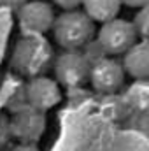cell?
<instances>
[{
    "label": "cell",
    "instance_id": "8",
    "mask_svg": "<svg viewBox=\"0 0 149 151\" xmlns=\"http://www.w3.org/2000/svg\"><path fill=\"white\" fill-rule=\"evenodd\" d=\"M27 104L39 111H49L62 100V90L56 79L47 76H35L25 83Z\"/></svg>",
    "mask_w": 149,
    "mask_h": 151
},
{
    "label": "cell",
    "instance_id": "17",
    "mask_svg": "<svg viewBox=\"0 0 149 151\" xmlns=\"http://www.w3.org/2000/svg\"><path fill=\"white\" fill-rule=\"evenodd\" d=\"M9 151H40V150H39V146L35 142H18Z\"/></svg>",
    "mask_w": 149,
    "mask_h": 151
},
{
    "label": "cell",
    "instance_id": "12",
    "mask_svg": "<svg viewBox=\"0 0 149 151\" xmlns=\"http://www.w3.org/2000/svg\"><path fill=\"white\" fill-rule=\"evenodd\" d=\"M82 11L95 21V23H105L117 18L121 11L119 0H82Z\"/></svg>",
    "mask_w": 149,
    "mask_h": 151
},
{
    "label": "cell",
    "instance_id": "5",
    "mask_svg": "<svg viewBox=\"0 0 149 151\" xmlns=\"http://www.w3.org/2000/svg\"><path fill=\"white\" fill-rule=\"evenodd\" d=\"M9 130H11V139H16L18 142L37 144V141L46 132V113L28 104H23L21 107L11 113Z\"/></svg>",
    "mask_w": 149,
    "mask_h": 151
},
{
    "label": "cell",
    "instance_id": "6",
    "mask_svg": "<svg viewBox=\"0 0 149 151\" xmlns=\"http://www.w3.org/2000/svg\"><path fill=\"white\" fill-rule=\"evenodd\" d=\"M125 76L126 72L119 60H116L114 56H100L91 62L88 81L100 95H111L123 88Z\"/></svg>",
    "mask_w": 149,
    "mask_h": 151
},
{
    "label": "cell",
    "instance_id": "7",
    "mask_svg": "<svg viewBox=\"0 0 149 151\" xmlns=\"http://www.w3.org/2000/svg\"><path fill=\"white\" fill-rule=\"evenodd\" d=\"M54 18L53 5L44 0H27L18 9V21L23 34L44 35L51 30Z\"/></svg>",
    "mask_w": 149,
    "mask_h": 151
},
{
    "label": "cell",
    "instance_id": "2",
    "mask_svg": "<svg viewBox=\"0 0 149 151\" xmlns=\"http://www.w3.org/2000/svg\"><path fill=\"white\" fill-rule=\"evenodd\" d=\"M56 44L63 49H81L97 34L95 21L79 9L63 11L54 18L51 27Z\"/></svg>",
    "mask_w": 149,
    "mask_h": 151
},
{
    "label": "cell",
    "instance_id": "19",
    "mask_svg": "<svg viewBox=\"0 0 149 151\" xmlns=\"http://www.w3.org/2000/svg\"><path fill=\"white\" fill-rule=\"evenodd\" d=\"M25 2H27V0H0V5H2V7H9V9L18 11Z\"/></svg>",
    "mask_w": 149,
    "mask_h": 151
},
{
    "label": "cell",
    "instance_id": "11",
    "mask_svg": "<svg viewBox=\"0 0 149 151\" xmlns=\"http://www.w3.org/2000/svg\"><path fill=\"white\" fill-rule=\"evenodd\" d=\"M130 113L149 114V79H133L123 93Z\"/></svg>",
    "mask_w": 149,
    "mask_h": 151
},
{
    "label": "cell",
    "instance_id": "18",
    "mask_svg": "<svg viewBox=\"0 0 149 151\" xmlns=\"http://www.w3.org/2000/svg\"><path fill=\"white\" fill-rule=\"evenodd\" d=\"M121 5H126V7H133V9H142L149 5V0H119Z\"/></svg>",
    "mask_w": 149,
    "mask_h": 151
},
{
    "label": "cell",
    "instance_id": "9",
    "mask_svg": "<svg viewBox=\"0 0 149 151\" xmlns=\"http://www.w3.org/2000/svg\"><path fill=\"white\" fill-rule=\"evenodd\" d=\"M123 69L133 79H149V40H137L123 55Z\"/></svg>",
    "mask_w": 149,
    "mask_h": 151
},
{
    "label": "cell",
    "instance_id": "1",
    "mask_svg": "<svg viewBox=\"0 0 149 151\" xmlns=\"http://www.w3.org/2000/svg\"><path fill=\"white\" fill-rule=\"evenodd\" d=\"M54 60L53 46L44 35L23 34L16 42L11 56L12 70L21 77L44 76Z\"/></svg>",
    "mask_w": 149,
    "mask_h": 151
},
{
    "label": "cell",
    "instance_id": "4",
    "mask_svg": "<svg viewBox=\"0 0 149 151\" xmlns=\"http://www.w3.org/2000/svg\"><path fill=\"white\" fill-rule=\"evenodd\" d=\"M90 58L81 49H63L53 60V70L58 84L67 88L84 84L90 76Z\"/></svg>",
    "mask_w": 149,
    "mask_h": 151
},
{
    "label": "cell",
    "instance_id": "15",
    "mask_svg": "<svg viewBox=\"0 0 149 151\" xmlns=\"http://www.w3.org/2000/svg\"><path fill=\"white\" fill-rule=\"evenodd\" d=\"M11 141V130H9V118L0 113V151L4 150Z\"/></svg>",
    "mask_w": 149,
    "mask_h": 151
},
{
    "label": "cell",
    "instance_id": "16",
    "mask_svg": "<svg viewBox=\"0 0 149 151\" xmlns=\"http://www.w3.org/2000/svg\"><path fill=\"white\" fill-rule=\"evenodd\" d=\"M60 9H63V11H70V9H79L81 7V4H82V0H53Z\"/></svg>",
    "mask_w": 149,
    "mask_h": 151
},
{
    "label": "cell",
    "instance_id": "13",
    "mask_svg": "<svg viewBox=\"0 0 149 151\" xmlns=\"http://www.w3.org/2000/svg\"><path fill=\"white\" fill-rule=\"evenodd\" d=\"M102 102H100V107H102V113L105 114L107 118L111 119H123L130 114V109L123 99V95H117V93H111V95H102Z\"/></svg>",
    "mask_w": 149,
    "mask_h": 151
},
{
    "label": "cell",
    "instance_id": "14",
    "mask_svg": "<svg viewBox=\"0 0 149 151\" xmlns=\"http://www.w3.org/2000/svg\"><path fill=\"white\" fill-rule=\"evenodd\" d=\"M133 25H135L137 35L140 39H148L149 40V5L140 9V12L137 14Z\"/></svg>",
    "mask_w": 149,
    "mask_h": 151
},
{
    "label": "cell",
    "instance_id": "3",
    "mask_svg": "<svg viewBox=\"0 0 149 151\" xmlns=\"http://www.w3.org/2000/svg\"><path fill=\"white\" fill-rule=\"evenodd\" d=\"M97 40L105 55L116 56V55H125L139 40V35L133 21L114 18L111 21L102 23L97 34Z\"/></svg>",
    "mask_w": 149,
    "mask_h": 151
},
{
    "label": "cell",
    "instance_id": "10",
    "mask_svg": "<svg viewBox=\"0 0 149 151\" xmlns=\"http://www.w3.org/2000/svg\"><path fill=\"white\" fill-rule=\"evenodd\" d=\"M27 104V95H25V81L21 76L11 74L7 76L0 86V106L7 111H14Z\"/></svg>",
    "mask_w": 149,
    "mask_h": 151
}]
</instances>
